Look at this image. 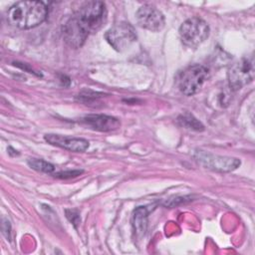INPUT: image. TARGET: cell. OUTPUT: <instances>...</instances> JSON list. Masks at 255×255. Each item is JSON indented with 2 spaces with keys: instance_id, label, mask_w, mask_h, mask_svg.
Masks as SVG:
<instances>
[{
  "instance_id": "obj_1",
  "label": "cell",
  "mask_w": 255,
  "mask_h": 255,
  "mask_svg": "<svg viewBox=\"0 0 255 255\" xmlns=\"http://www.w3.org/2000/svg\"><path fill=\"white\" fill-rule=\"evenodd\" d=\"M48 15L47 6L41 1H20L7 12L8 22L19 29H31L43 23Z\"/></svg>"
},
{
  "instance_id": "obj_2",
  "label": "cell",
  "mask_w": 255,
  "mask_h": 255,
  "mask_svg": "<svg viewBox=\"0 0 255 255\" xmlns=\"http://www.w3.org/2000/svg\"><path fill=\"white\" fill-rule=\"evenodd\" d=\"M89 34L100 30L107 20L106 4L102 1H86L73 14Z\"/></svg>"
},
{
  "instance_id": "obj_3",
  "label": "cell",
  "mask_w": 255,
  "mask_h": 255,
  "mask_svg": "<svg viewBox=\"0 0 255 255\" xmlns=\"http://www.w3.org/2000/svg\"><path fill=\"white\" fill-rule=\"evenodd\" d=\"M208 69L203 65L195 64L188 66L177 77V87L179 91L186 95L196 94L208 79Z\"/></svg>"
},
{
  "instance_id": "obj_4",
  "label": "cell",
  "mask_w": 255,
  "mask_h": 255,
  "mask_svg": "<svg viewBox=\"0 0 255 255\" xmlns=\"http://www.w3.org/2000/svg\"><path fill=\"white\" fill-rule=\"evenodd\" d=\"M181 42L189 47L196 48L209 36V26L201 18L191 17L185 20L179 27Z\"/></svg>"
},
{
  "instance_id": "obj_5",
  "label": "cell",
  "mask_w": 255,
  "mask_h": 255,
  "mask_svg": "<svg viewBox=\"0 0 255 255\" xmlns=\"http://www.w3.org/2000/svg\"><path fill=\"white\" fill-rule=\"evenodd\" d=\"M253 58H242L234 63L228 70V85L232 91H238L253 81L254 78Z\"/></svg>"
},
{
  "instance_id": "obj_6",
  "label": "cell",
  "mask_w": 255,
  "mask_h": 255,
  "mask_svg": "<svg viewBox=\"0 0 255 255\" xmlns=\"http://www.w3.org/2000/svg\"><path fill=\"white\" fill-rule=\"evenodd\" d=\"M105 38L115 50L123 52L128 49L136 40V33L129 23L120 22L106 32Z\"/></svg>"
},
{
  "instance_id": "obj_7",
  "label": "cell",
  "mask_w": 255,
  "mask_h": 255,
  "mask_svg": "<svg viewBox=\"0 0 255 255\" xmlns=\"http://www.w3.org/2000/svg\"><path fill=\"white\" fill-rule=\"evenodd\" d=\"M194 158L205 168L220 172L232 171L240 165V160L238 158L216 155L202 150L195 151Z\"/></svg>"
},
{
  "instance_id": "obj_8",
  "label": "cell",
  "mask_w": 255,
  "mask_h": 255,
  "mask_svg": "<svg viewBox=\"0 0 255 255\" xmlns=\"http://www.w3.org/2000/svg\"><path fill=\"white\" fill-rule=\"evenodd\" d=\"M135 19L138 26L151 32L162 30L165 24L163 14L155 6L150 4L140 6L135 13Z\"/></svg>"
},
{
  "instance_id": "obj_9",
  "label": "cell",
  "mask_w": 255,
  "mask_h": 255,
  "mask_svg": "<svg viewBox=\"0 0 255 255\" xmlns=\"http://www.w3.org/2000/svg\"><path fill=\"white\" fill-rule=\"evenodd\" d=\"M62 33L64 41L74 49L81 48L88 36L90 35L87 30L80 24V22L75 18V16H71L62 27Z\"/></svg>"
},
{
  "instance_id": "obj_10",
  "label": "cell",
  "mask_w": 255,
  "mask_h": 255,
  "mask_svg": "<svg viewBox=\"0 0 255 255\" xmlns=\"http://www.w3.org/2000/svg\"><path fill=\"white\" fill-rule=\"evenodd\" d=\"M44 139L52 145H55L73 152H84L89 147V141L82 137L48 133L44 135Z\"/></svg>"
},
{
  "instance_id": "obj_11",
  "label": "cell",
  "mask_w": 255,
  "mask_h": 255,
  "mask_svg": "<svg viewBox=\"0 0 255 255\" xmlns=\"http://www.w3.org/2000/svg\"><path fill=\"white\" fill-rule=\"evenodd\" d=\"M82 122L93 129L99 131H112L121 127L120 120L115 117L102 114L88 115L82 119Z\"/></svg>"
},
{
  "instance_id": "obj_12",
  "label": "cell",
  "mask_w": 255,
  "mask_h": 255,
  "mask_svg": "<svg viewBox=\"0 0 255 255\" xmlns=\"http://www.w3.org/2000/svg\"><path fill=\"white\" fill-rule=\"evenodd\" d=\"M132 228L137 238L142 237L147 229V210L145 207H137L132 214Z\"/></svg>"
},
{
  "instance_id": "obj_13",
  "label": "cell",
  "mask_w": 255,
  "mask_h": 255,
  "mask_svg": "<svg viewBox=\"0 0 255 255\" xmlns=\"http://www.w3.org/2000/svg\"><path fill=\"white\" fill-rule=\"evenodd\" d=\"M177 121H178V124L185 128H189V129H193V130H197V131L204 129L203 125L189 113L180 115L177 118Z\"/></svg>"
},
{
  "instance_id": "obj_14",
  "label": "cell",
  "mask_w": 255,
  "mask_h": 255,
  "mask_svg": "<svg viewBox=\"0 0 255 255\" xmlns=\"http://www.w3.org/2000/svg\"><path fill=\"white\" fill-rule=\"evenodd\" d=\"M28 165L37 170V171H41V172H46V173H52L55 170V166L44 160V159H39V158H29L27 161Z\"/></svg>"
},
{
  "instance_id": "obj_15",
  "label": "cell",
  "mask_w": 255,
  "mask_h": 255,
  "mask_svg": "<svg viewBox=\"0 0 255 255\" xmlns=\"http://www.w3.org/2000/svg\"><path fill=\"white\" fill-rule=\"evenodd\" d=\"M83 170H69V171H60L55 173V176L58 178H71L80 175Z\"/></svg>"
}]
</instances>
